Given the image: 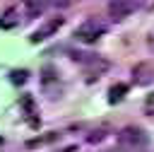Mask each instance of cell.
<instances>
[{"label":"cell","mask_w":154,"mask_h":152,"mask_svg":"<svg viewBox=\"0 0 154 152\" xmlns=\"http://www.w3.org/2000/svg\"><path fill=\"white\" fill-rule=\"evenodd\" d=\"M118 142H120V147H128V150H142V147H147V142H149V135L140 128V125H125L120 133H118Z\"/></svg>","instance_id":"obj_1"},{"label":"cell","mask_w":154,"mask_h":152,"mask_svg":"<svg viewBox=\"0 0 154 152\" xmlns=\"http://www.w3.org/2000/svg\"><path fill=\"white\" fill-rule=\"evenodd\" d=\"M103 31H106V24L91 17V19H84V22L75 29V39L82 41V43H94L96 39L103 36Z\"/></svg>","instance_id":"obj_2"},{"label":"cell","mask_w":154,"mask_h":152,"mask_svg":"<svg viewBox=\"0 0 154 152\" xmlns=\"http://www.w3.org/2000/svg\"><path fill=\"white\" fill-rule=\"evenodd\" d=\"M140 7H142V0H108V12L116 19H125Z\"/></svg>","instance_id":"obj_3"},{"label":"cell","mask_w":154,"mask_h":152,"mask_svg":"<svg viewBox=\"0 0 154 152\" xmlns=\"http://www.w3.org/2000/svg\"><path fill=\"white\" fill-rule=\"evenodd\" d=\"M72 58H75V60L79 58V60L84 63V70H87V75H91V77H94V75L99 77V75H103V72L108 70V60H103V58H99V55H87V53H75Z\"/></svg>","instance_id":"obj_4"},{"label":"cell","mask_w":154,"mask_h":152,"mask_svg":"<svg viewBox=\"0 0 154 152\" xmlns=\"http://www.w3.org/2000/svg\"><path fill=\"white\" fill-rule=\"evenodd\" d=\"M63 22H65L63 17H53V19H48L43 27H38V29L31 34V41H34V43H38V41H46L48 36H53V34H55V31L63 27Z\"/></svg>","instance_id":"obj_5"},{"label":"cell","mask_w":154,"mask_h":152,"mask_svg":"<svg viewBox=\"0 0 154 152\" xmlns=\"http://www.w3.org/2000/svg\"><path fill=\"white\" fill-rule=\"evenodd\" d=\"M132 80H135V84H149L154 80V68L149 63H137L132 68Z\"/></svg>","instance_id":"obj_6"},{"label":"cell","mask_w":154,"mask_h":152,"mask_svg":"<svg viewBox=\"0 0 154 152\" xmlns=\"http://www.w3.org/2000/svg\"><path fill=\"white\" fill-rule=\"evenodd\" d=\"M125 92H128V84H123V82L113 84V87L108 89V101H111V104H118V101L125 97Z\"/></svg>","instance_id":"obj_7"},{"label":"cell","mask_w":154,"mask_h":152,"mask_svg":"<svg viewBox=\"0 0 154 152\" xmlns=\"http://www.w3.org/2000/svg\"><path fill=\"white\" fill-rule=\"evenodd\" d=\"M46 2L48 0H24V7H26V12L31 17H36V14H41L46 10Z\"/></svg>","instance_id":"obj_8"},{"label":"cell","mask_w":154,"mask_h":152,"mask_svg":"<svg viewBox=\"0 0 154 152\" xmlns=\"http://www.w3.org/2000/svg\"><path fill=\"white\" fill-rule=\"evenodd\" d=\"M14 24H17V10H12V7H10V10L0 17V29H12Z\"/></svg>","instance_id":"obj_9"},{"label":"cell","mask_w":154,"mask_h":152,"mask_svg":"<svg viewBox=\"0 0 154 152\" xmlns=\"http://www.w3.org/2000/svg\"><path fill=\"white\" fill-rule=\"evenodd\" d=\"M144 113L154 116V92H152V94H147V99H144Z\"/></svg>","instance_id":"obj_10"},{"label":"cell","mask_w":154,"mask_h":152,"mask_svg":"<svg viewBox=\"0 0 154 152\" xmlns=\"http://www.w3.org/2000/svg\"><path fill=\"white\" fill-rule=\"evenodd\" d=\"M103 138H106V128H99V130H94L89 135V142H101Z\"/></svg>","instance_id":"obj_11"},{"label":"cell","mask_w":154,"mask_h":152,"mask_svg":"<svg viewBox=\"0 0 154 152\" xmlns=\"http://www.w3.org/2000/svg\"><path fill=\"white\" fill-rule=\"evenodd\" d=\"M51 2H53V5H60V7H65V5H70L72 0H51Z\"/></svg>","instance_id":"obj_12"},{"label":"cell","mask_w":154,"mask_h":152,"mask_svg":"<svg viewBox=\"0 0 154 152\" xmlns=\"http://www.w3.org/2000/svg\"><path fill=\"white\" fill-rule=\"evenodd\" d=\"M63 152H72V147H67V150H63Z\"/></svg>","instance_id":"obj_13"},{"label":"cell","mask_w":154,"mask_h":152,"mask_svg":"<svg viewBox=\"0 0 154 152\" xmlns=\"http://www.w3.org/2000/svg\"><path fill=\"white\" fill-rule=\"evenodd\" d=\"M0 142H2V140H0Z\"/></svg>","instance_id":"obj_14"}]
</instances>
